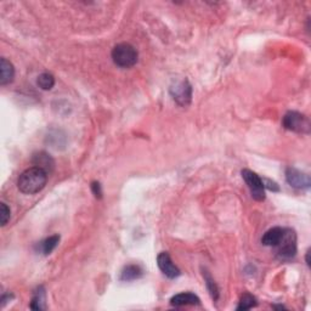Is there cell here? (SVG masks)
Listing matches in <instances>:
<instances>
[{"label":"cell","instance_id":"cell-6","mask_svg":"<svg viewBox=\"0 0 311 311\" xmlns=\"http://www.w3.org/2000/svg\"><path fill=\"white\" fill-rule=\"evenodd\" d=\"M170 95H172L173 100L176 102V104L182 106L190 105L192 99V86L188 79L180 80V82H176L175 84H173L169 89Z\"/></svg>","mask_w":311,"mask_h":311},{"label":"cell","instance_id":"cell-4","mask_svg":"<svg viewBox=\"0 0 311 311\" xmlns=\"http://www.w3.org/2000/svg\"><path fill=\"white\" fill-rule=\"evenodd\" d=\"M282 124L287 130L294 133H301V134H309L310 133V120L309 118L304 114L299 113L295 111H289L285 114L284 119H282Z\"/></svg>","mask_w":311,"mask_h":311},{"label":"cell","instance_id":"cell-8","mask_svg":"<svg viewBox=\"0 0 311 311\" xmlns=\"http://www.w3.org/2000/svg\"><path fill=\"white\" fill-rule=\"evenodd\" d=\"M157 264L158 267L168 278H176L179 277L181 271L179 270V267L173 263L172 258L167 252H162L160 256L157 257Z\"/></svg>","mask_w":311,"mask_h":311},{"label":"cell","instance_id":"cell-15","mask_svg":"<svg viewBox=\"0 0 311 311\" xmlns=\"http://www.w3.org/2000/svg\"><path fill=\"white\" fill-rule=\"evenodd\" d=\"M58 242H60V236L58 235L50 236V237H48L43 242H40V251H42L43 254H45V256H49V254L57 247Z\"/></svg>","mask_w":311,"mask_h":311},{"label":"cell","instance_id":"cell-14","mask_svg":"<svg viewBox=\"0 0 311 311\" xmlns=\"http://www.w3.org/2000/svg\"><path fill=\"white\" fill-rule=\"evenodd\" d=\"M45 300H46L45 289L43 287H39L36 292H34L29 307L33 310H45L46 309Z\"/></svg>","mask_w":311,"mask_h":311},{"label":"cell","instance_id":"cell-2","mask_svg":"<svg viewBox=\"0 0 311 311\" xmlns=\"http://www.w3.org/2000/svg\"><path fill=\"white\" fill-rule=\"evenodd\" d=\"M112 60L118 67L129 68L136 65L139 58V52L135 46L129 43H120L117 44L112 50Z\"/></svg>","mask_w":311,"mask_h":311},{"label":"cell","instance_id":"cell-10","mask_svg":"<svg viewBox=\"0 0 311 311\" xmlns=\"http://www.w3.org/2000/svg\"><path fill=\"white\" fill-rule=\"evenodd\" d=\"M15 78V68L10 61L3 57L0 60V85H8Z\"/></svg>","mask_w":311,"mask_h":311},{"label":"cell","instance_id":"cell-20","mask_svg":"<svg viewBox=\"0 0 311 311\" xmlns=\"http://www.w3.org/2000/svg\"><path fill=\"white\" fill-rule=\"evenodd\" d=\"M263 182H264V188L269 189L270 191H272V192H278L279 191V188H278L277 183L271 181V180L263 179Z\"/></svg>","mask_w":311,"mask_h":311},{"label":"cell","instance_id":"cell-13","mask_svg":"<svg viewBox=\"0 0 311 311\" xmlns=\"http://www.w3.org/2000/svg\"><path fill=\"white\" fill-rule=\"evenodd\" d=\"M144 275V271L139 265H128L126 266L120 272V279L122 281H135Z\"/></svg>","mask_w":311,"mask_h":311},{"label":"cell","instance_id":"cell-5","mask_svg":"<svg viewBox=\"0 0 311 311\" xmlns=\"http://www.w3.org/2000/svg\"><path fill=\"white\" fill-rule=\"evenodd\" d=\"M241 174L242 178L247 183L248 189H250L252 197L259 202L265 200V188H264L263 179L257 173L252 172L250 169H243Z\"/></svg>","mask_w":311,"mask_h":311},{"label":"cell","instance_id":"cell-16","mask_svg":"<svg viewBox=\"0 0 311 311\" xmlns=\"http://www.w3.org/2000/svg\"><path fill=\"white\" fill-rule=\"evenodd\" d=\"M258 305V301L256 299L254 295H252L251 293H244L241 297V300H239L238 306L236 307L237 311H244V310H250L253 309Z\"/></svg>","mask_w":311,"mask_h":311},{"label":"cell","instance_id":"cell-22","mask_svg":"<svg viewBox=\"0 0 311 311\" xmlns=\"http://www.w3.org/2000/svg\"><path fill=\"white\" fill-rule=\"evenodd\" d=\"M309 253L310 252L307 251V253H306V264H307V266H310V259H309Z\"/></svg>","mask_w":311,"mask_h":311},{"label":"cell","instance_id":"cell-9","mask_svg":"<svg viewBox=\"0 0 311 311\" xmlns=\"http://www.w3.org/2000/svg\"><path fill=\"white\" fill-rule=\"evenodd\" d=\"M32 162L34 166L38 168H42V169H44L48 174H50L52 170H54L55 161L52 160V157L50 154L46 153V152L44 151H40V152H37V153H34Z\"/></svg>","mask_w":311,"mask_h":311},{"label":"cell","instance_id":"cell-11","mask_svg":"<svg viewBox=\"0 0 311 311\" xmlns=\"http://www.w3.org/2000/svg\"><path fill=\"white\" fill-rule=\"evenodd\" d=\"M170 304L173 306H186V305H200L201 299L194 293H180L174 295L170 299Z\"/></svg>","mask_w":311,"mask_h":311},{"label":"cell","instance_id":"cell-3","mask_svg":"<svg viewBox=\"0 0 311 311\" xmlns=\"http://www.w3.org/2000/svg\"><path fill=\"white\" fill-rule=\"evenodd\" d=\"M277 248V257L281 260H291L297 254V233L292 229H284V235L279 239Z\"/></svg>","mask_w":311,"mask_h":311},{"label":"cell","instance_id":"cell-12","mask_svg":"<svg viewBox=\"0 0 311 311\" xmlns=\"http://www.w3.org/2000/svg\"><path fill=\"white\" fill-rule=\"evenodd\" d=\"M284 235V229L282 228H272L264 233L261 238V243L266 247H276L278 244L279 239Z\"/></svg>","mask_w":311,"mask_h":311},{"label":"cell","instance_id":"cell-1","mask_svg":"<svg viewBox=\"0 0 311 311\" xmlns=\"http://www.w3.org/2000/svg\"><path fill=\"white\" fill-rule=\"evenodd\" d=\"M49 174L44 169L38 167H32L24 170L18 178L17 186L22 194L34 195L38 194L45 188Z\"/></svg>","mask_w":311,"mask_h":311},{"label":"cell","instance_id":"cell-21","mask_svg":"<svg viewBox=\"0 0 311 311\" xmlns=\"http://www.w3.org/2000/svg\"><path fill=\"white\" fill-rule=\"evenodd\" d=\"M91 191H92V194H94L96 198H101L102 197V189H101L100 182H98V181L92 182L91 183Z\"/></svg>","mask_w":311,"mask_h":311},{"label":"cell","instance_id":"cell-7","mask_svg":"<svg viewBox=\"0 0 311 311\" xmlns=\"http://www.w3.org/2000/svg\"><path fill=\"white\" fill-rule=\"evenodd\" d=\"M286 179L291 186L295 189H309L311 185L310 176L307 174L295 169V168H287L286 170Z\"/></svg>","mask_w":311,"mask_h":311},{"label":"cell","instance_id":"cell-17","mask_svg":"<svg viewBox=\"0 0 311 311\" xmlns=\"http://www.w3.org/2000/svg\"><path fill=\"white\" fill-rule=\"evenodd\" d=\"M37 84L40 89L43 90H51L55 85V77L51 73H42L37 79Z\"/></svg>","mask_w":311,"mask_h":311},{"label":"cell","instance_id":"cell-18","mask_svg":"<svg viewBox=\"0 0 311 311\" xmlns=\"http://www.w3.org/2000/svg\"><path fill=\"white\" fill-rule=\"evenodd\" d=\"M203 277H204V281H206L207 288H208V291H209L211 298H213L214 300H217V298H219V288H217L215 281H214L213 277L210 276V273L208 272L207 270L203 272Z\"/></svg>","mask_w":311,"mask_h":311},{"label":"cell","instance_id":"cell-19","mask_svg":"<svg viewBox=\"0 0 311 311\" xmlns=\"http://www.w3.org/2000/svg\"><path fill=\"white\" fill-rule=\"evenodd\" d=\"M0 220H2V226H5L10 220V208L4 202L0 204Z\"/></svg>","mask_w":311,"mask_h":311}]
</instances>
